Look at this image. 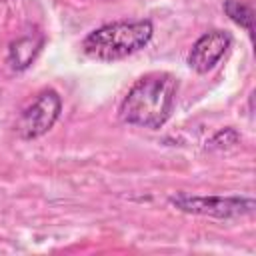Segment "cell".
I'll list each match as a JSON object with an SVG mask.
<instances>
[{
    "mask_svg": "<svg viewBox=\"0 0 256 256\" xmlns=\"http://www.w3.org/2000/svg\"><path fill=\"white\" fill-rule=\"evenodd\" d=\"M178 94V78L170 72H148L140 76L120 104L126 124L158 130L170 118Z\"/></svg>",
    "mask_w": 256,
    "mask_h": 256,
    "instance_id": "cell-1",
    "label": "cell"
},
{
    "mask_svg": "<svg viewBox=\"0 0 256 256\" xmlns=\"http://www.w3.org/2000/svg\"><path fill=\"white\" fill-rule=\"evenodd\" d=\"M154 34L150 20H120L92 30L82 40V50L88 58L100 62L122 60L144 48Z\"/></svg>",
    "mask_w": 256,
    "mask_h": 256,
    "instance_id": "cell-2",
    "label": "cell"
},
{
    "mask_svg": "<svg viewBox=\"0 0 256 256\" xmlns=\"http://www.w3.org/2000/svg\"><path fill=\"white\" fill-rule=\"evenodd\" d=\"M170 204L186 214L212 216V218H240L252 214L256 208L254 198L250 196H190L176 194L170 196Z\"/></svg>",
    "mask_w": 256,
    "mask_h": 256,
    "instance_id": "cell-3",
    "label": "cell"
},
{
    "mask_svg": "<svg viewBox=\"0 0 256 256\" xmlns=\"http://www.w3.org/2000/svg\"><path fill=\"white\" fill-rule=\"evenodd\" d=\"M62 110V100L56 90L40 92L30 106H26L18 118L16 130L24 140H34L46 134L58 120Z\"/></svg>",
    "mask_w": 256,
    "mask_h": 256,
    "instance_id": "cell-4",
    "label": "cell"
},
{
    "mask_svg": "<svg viewBox=\"0 0 256 256\" xmlns=\"http://www.w3.org/2000/svg\"><path fill=\"white\" fill-rule=\"evenodd\" d=\"M230 44L232 36L224 30H210L202 34L188 52V66L198 74H206L226 54Z\"/></svg>",
    "mask_w": 256,
    "mask_h": 256,
    "instance_id": "cell-5",
    "label": "cell"
},
{
    "mask_svg": "<svg viewBox=\"0 0 256 256\" xmlns=\"http://www.w3.org/2000/svg\"><path fill=\"white\" fill-rule=\"evenodd\" d=\"M42 44H44V38H42L40 34H28V36L18 38L16 42L10 44L8 62L12 64L14 70H24V68H28V66L34 62V58L38 56Z\"/></svg>",
    "mask_w": 256,
    "mask_h": 256,
    "instance_id": "cell-6",
    "label": "cell"
},
{
    "mask_svg": "<svg viewBox=\"0 0 256 256\" xmlns=\"http://www.w3.org/2000/svg\"><path fill=\"white\" fill-rule=\"evenodd\" d=\"M224 12L232 22L242 26L250 38H254V6L244 0H226L224 2Z\"/></svg>",
    "mask_w": 256,
    "mask_h": 256,
    "instance_id": "cell-7",
    "label": "cell"
},
{
    "mask_svg": "<svg viewBox=\"0 0 256 256\" xmlns=\"http://www.w3.org/2000/svg\"><path fill=\"white\" fill-rule=\"evenodd\" d=\"M238 140H240V134L234 128H222L206 144H208V148H220L222 150V148H228V146L238 144Z\"/></svg>",
    "mask_w": 256,
    "mask_h": 256,
    "instance_id": "cell-8",
    "label": "cell"
}]
</instances>
